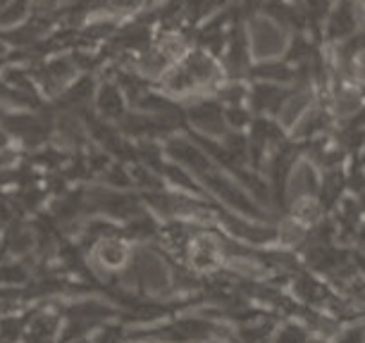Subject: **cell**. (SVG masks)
Listing matches in <instances>:
<instances>
[{"label":"cell","instance_id":"5b68a950","mask_svg":"<svg viewBox=\"0 0 365 343\" xmlns=\"http://www.w3.org/2000/svg\"><path fill=\"white\" fill-rule=\"evenodd\" d=\"M8 141H10V134L5 132V129H0V150L8 148Z\"/></svg>","mask_w":365,"mask_h":343},{"label":"cell","instance_id":"277c9868","mask_svg":"<svg viewBox=\"0 0 365 343\" xmlns=\"http://www.w3.org/2000/svg\"><path fill=\"white\" fill-rule=\"evenodd\" d=\"M143 0H110V8L115 15H132V12L141 10Z\"/></svg>","mask_w":365,"mask_h":343},{"label":"cell","instance_id":"3957f363","mask_svg":"<svg viewBox=\"0 0 365 343\" xmlns=\"http://www.w3.org/2000/svg\"><path fill=\"white\" fill-rule=\"evenodd\" d=\"M29 10V0H8L5 10L0 12V24H15L22 22Z\"/></svg>","mask_w":365,"mask_h":343},{"label":"cell","instance_id":"6da1fadb","mask_svg":"<svg viewBox=\"0 0 365 343\" xmlns=\"http://www.w3.org/2000/svg\"><path fill=\"white\" fill-rule=\"evenodd\" d=\"M98 258L108 270H120L127 260V246L115 236H106L98 243Z\"/></svg>","mask_w":365,"mask_h":343},{"label":"cell","instance_id":"7a4b0ae2","mask_svg":"<svg viewBox=\"0 0 365 343\" xmlns=\"http://www.w3.org/2000/svg\"><path fill=\"white\" fill-rule=\"evenodd\" d=\"M98 110L103 112V117H120V115H125V100H122L120 88L103 86L98 93Z\"/></svg>","mask_w":365,"mask_h":343}]
</instances>
